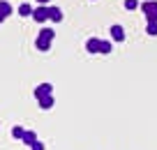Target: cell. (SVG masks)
Segmentation results:
<instances>
[{
	"label": "cell",
	"mask_w": 157,
	"mask_h": 150,
	"mask_svg": "<svg viewBox=\"0 0 157 150\" xmlns=\"http://www.w3.org/2000/svg\"><path fill=\"white\" fill-rule=\"evenodd\" d=\"M33 21H37V23H46L49 21V7L46 5H39L33 10Z\"/></svg>",
	"instance_id": "cell-1"
},
{
	"label": "cell",
	"mask_w": 157,
	"mask_h": 150,
	"mask_svg": "<svg viewBox=\"0 0 157 150\" xmlns=\"http://www.w3.org/2000/svg\"><path fill=\"white\" fill-rule=\"evenodd\" d=\"M51 92H53V86H51V83H39V86L35 88V97H37V99L51 95Z\"/></svg>",
	"instance_id": "cell-2"
},
{
	"label": "cell",
	"mask_w": 157,
	"mask_h": 150,
	"mask_svg": "<svg viewBox=\"0 0 157 150\" xmlns=\"http://www.w3.org/2000/svg\"><path fill=\"white\" fill-rule=\"evenodd\" d=\"M141 10H143V14H146V19H150V16L157 12V2L155 0H146V2L141 5Z\"/></svg>",
	"instance_id": "cell-3"
},
{
	"label": "cell",
	"mask_w": 157,
	"mask_h": 150,
	"mask_svg": "<svg viewBox=\"0 0 157 150\" xmlns=\"http://www.w3.org/2000/svg\"><path fill=\"white\" fill-rule=\"evenodd\" d=\"M49 21L60 23V21H63V10H60V7H56V5H51V7H49Z\"/></svg>",
	"instance_id": "cell-4"
},
{
	"label": "cell",
	"mask_w": 157,
	"mask_h": 150,
	"mask_svg": "<svg viewBox=\"0 0 157 150\" xmlns=\"http://www.w3.org/2000/svg\"><path fill=\"white\" fill-rule=\"evenodd\" d=\"M111 37L116 39V42H125V28L123 25H111Z\"/></svg>",
	"instance_id": "cell-5"
},
{
	"label": "cell",
	"mask_w": 157,
	"mask_h": 150,
	"mask_svg": "<svg viewBox=\"0 0 157 150\" xmlns=\"http://www.w3.org/2000/svg\"><path fill=\"white\" fill-rule=\"evenodd\" d=\"M99 42H102V39L90 37L88 42H86V51H88V53H99Z\"/></svg>",
	"instance_id": "cell-6"
},
{
	"label": "cell",
	"mask_w": 157,
	"mask_h": 150,
	"mask_svg": "<svg viewBox=\"0 0 157 150\" xmlns=\"http://www.w3.org/2000/svg\"><path fill=\"white\" fill-rule=\"evenodd\" d=\"M21 141H23L25 145H33L35 141H39V139H37V132H33V129H25V134H23V139H21Z\"/></svg>",
	"instance_id": "cell-7"
},
{
	"label": "cell",
	"mask_w": 157,
	"mask_h": 150,
	"mask_svg": "<svg viewBox=\"0 0 157 150\" xmlns=\"http://www.w3.org/2000/svg\"><path fill=\"white\" fill-rule=\"evenodd\" d=\"M37 102H39V109H51L56 104V99H53V95H46L42 99H37Z\"/></svg>",
	"instance_id": "cell-8"
},
{
	"label": "cell",
	"mask_w": 157,
	"mask_h": 150,
	"mask_svg": "<svg viewBox=\"0 0 157 150\" xmlns=\"http://www.w3.org/2000/svg\"><path fill=\"white\" fill-rule=\"evenodd\" d=\"M53 37H56V30L53 28H42V30H39V39H49V42H51Z\"/></svg>",
	"instance_id": "cell-9"
},
{
	"label": "cell",
	"mask_w": 157,
	"mask_h": 150,
	"mask_svg": "<svg viewBox=\"0 0 157 150\" xmlns=\"http://www.w3.org/2000/svg\"><path fill=\"white\" fill-rule=\"evenodd\" d=\"M33 10H35L33 5H28V2H21V7H19V14H21V16H33Z\"/></svg>",
	"instance_id": "cell-10"
},
{
	"label": "cell",
	"mask_w": 157,
	"mask_h": 150,
	"mask_svg": "<svg viewBox=\"0 0 157 150\" xmlns=\"http://www.w3.org/2000/svg\"><path fill=\"white\" fill-rule=\"evenodd\" d=\"M111 42H106V39H102V42H99V53H102V56H109V53H111Z\"/></svg>",
	"instance_id": "cell-11"
},
{
	"label": "cell",
	"mask_w": 157,
	"mask_h": 150,
	"mask_svg": "<svg viewBox=\"0 0 157 150\" xmlns=\"http://www.w3.org/2000/svg\"><path fill=\"white\" fill-rule=\"evenodd\" d=\"M0 14L5 16V19H7L10 14H12V5H10V2H5V0H0Z\"/></svg>",
	"instance_id": "cell-12"
},
{
	"label": "cell",
	"mask_w": 157,
	"mask_h": 150,
	"mask_svg": "<svg viewBox=\"0 0 157 150\" xmlns=\"http://www.w3.org/2000/svg\"><path fill=\"white\" fill-rule=\"evenodd\" d=\"M35 46H37L39 51H49V48H51V42H49V39H39V37H37V42H35Z\"/></svg>",
	"instance_id": "cell-13"
},
{
	"label": "cell",
	"mask_w": 157,
	"mask_h": 150,
	"mask_svg": "<svg viewBox=\"0 0 157 150\" xmlns=\"http://www.w3.org/2000/svg\"><path fill=\"white\" fill-rule=\"evenodd\" d=\"M23 134H25V129H23V127H21V125H14V127H12V136H14V139H23Z\"/></svg>",
	"instance_id": "cell-14"
},
{
	"label": "cell",
	"mask_w": 157,
	"mask_h": 150,
	"mask_svg": "<svg viewBox=\"0 0 157 150\" xmlns=\"http://www.w3.org/2000/svg\"><path fill=\"white\" fill-rule=\"evenodd\" d=\"M146 33L150 35V37H152V35H157V21H148V25H146Z\"/></svg>",
	"instance_id": "cell-15"
},
{
	"label": "cell",
	"mask_w": 157,
	"mask_h": 150,
	"mask_svg": "<svg viewBox=\"0 0 157 150\" xmlns=\"http://www.w3.org/2000/svg\"><path fill=\"white\" fill-rule=\"evenodd\" d=\"M136 7H139V0H125V10H127V12L136 10Z\"/></svg>",
	"instance_id": "cell-16"
},
{
	"label": "cell",
	"mask_w": 157,
	"mask_h": 150,
	"mask_svg": "<svg viewBox=\"0 0 157 150\" xmlns=\"http://www.w3.org/2000/svg\"><path fill=\"white\" fill-rule=\"evenodd\" d=\"M30 150H44V143H42V141H35V143L30 145Z\"/></svg>",
	"instance_id": "cell-17"
},
{
	"label": "cell",
	"mask_w": 157,
	"mask_h": 150,
	"mask_svg": "<svg viewBox=\"0 0 157 150\" xmlns=\"http://www.w3.org/2000/svg\"><path fill=\"white\" fill-rule=\"evenodd\" d=\"M148 21H157V12H155V14H152V16H150Z\"/></svg>",
	"instance_id": "cell-18"
},
{
	"label": "cell",
	"mask_w": 157,
	"mask_h": 150,
	"mask_svg": "<svg viewBox=\"0 0 157 150\" xmlns=\"http://www.w3.org/2000/svg\"><path fill=\"white\" fill-rule=\"evenodd\" d=\"M37 2H39V5H46V2H49V0H37Z\"/></svg>",
	"instance_id": "cell-19"
},
{
	"label": "cell",
	"mask_w": 157,
	"mask_h": 150,
	"mask_svg": "<svg viewBox=\"0 0 157 150\" xmlns=\"http://www.w3.org/2000/svg\"><path fill=\"white\" fill-rule=\"evenodd\" d=\"M2 21H5V16H2V14H0V23H2Z\"/></svg>",
	"instance_id": "cell-20"
}]
</instances>
